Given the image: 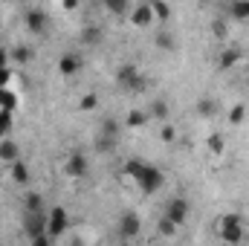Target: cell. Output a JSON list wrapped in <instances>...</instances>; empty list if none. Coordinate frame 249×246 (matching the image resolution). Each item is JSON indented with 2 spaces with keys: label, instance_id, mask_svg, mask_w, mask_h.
Listing matches in <instances>:
<instances>
[{
  "label": "cell",
  "instance_id": "obj_1",
  "mask_svg": "<svg viewBox=\"0 0 249 246\" xmlns=\"http://www.w3.org/2000/svg\"><path fill=\"white\" fill-rule=\"evenodd\" d=\"M116 81L122 84L127 93H142V90L148 87V81L139 75V70H136L133 64H122V67H119V72H116Z\"/></svg>",
  "mask_w": 249,
  "mask_h": 246
},
{
  "label": "cell",
  "instance_id": "obj_2",
  "mask_svg": "<svg viewBox=\"0 0 249 246\" xmlns=\"http://www.w3.org/2000/svg\"><path fill=\"white\" fill-rule=\"evenodd\" d=\"M23 232H26L29 241L47 235V217H44V211H26V217H23Z\"/></svg>",
  "mask_w": 249,
  "mask_h": 246
},
{
  "label": "cell",
  "instance_id": "obj_3",
  "mask_svg": "<svg viewBox=\"0 0 249 246\" xmlns=\"http://www.w3.org/2000/svg\"><path fill=\"white\" fill-rule=\"evenodd\" d=\"M162 171L160 168H154V165H145V171H142V177L136 180L139 188H142V194H154V191H160L162 188Z\"/></svg>",
  "mask_w": 249,
  "mask_h": 246
},
{
  "label": "cell",
  "instance_id": "obj_4",
  "mask_svg": "<svg viewBox=\"0 0 249 246\" xmlns=\"http://www.w3.org/2000/svg\"><path fill=\"white\" fill-rule=\"evenodd\" d=\"M165 217H168L174 226L186 223V217H188V200L186 197H174V200H168V206H165Z\"/></svg>",
  "mask_w": 249,
  "mask_h": 246
},
{
  "label": "cell",
  "instance_id": "obj_5",
  "mask_svg": "<svg viewBox=\"0 0 249 246\" xmlns=\"http://www.w3.org/2000/svg\"><path fill=\"white\" fill-rule=\"evenodd\" d=\"M64 232H67V211H64L61 206H55L50 211V217H47V235L50 238H58Z\"/></svg>",
  "mask_w": 249,
  "mask_h": 246
},
{
  "label": "cell",
  "instance_id": "obj_6",
  "mask_svg": "<svg viewBox=\"0 0 249 246\" xmlns=\"http://www.w3.org/2000/svg\"><path fill=\"white\" fill-rule=\"evenodd\" d=\"M139 229H142L139 217H136L133 211H124L122 220H119V235H122L124 241H130V238H136V235H139Z\"/></svg>",
  "mask_w": 249,
  "mask_h": 246
},
{
  "label": "cell",
  "instance_id": "obj_7",
  "mask_svg": "<svg viewBox=\"0 0 249 246\" xmlns=\"http://www.w3.org/2000/svg\"><path fill=\"white\" fill-rule=\"evenodd\" d=\"M26 29L35 32V35L47 32V12L44 9H29L26 12Z\"/></svg>",
  "mask_w": 249,
  "mask_h": 246
},
{
  "label": "cell",
  "instance_id": "obj_8",
  "mask_svg": "<svg viewBox=\"0 0 249 246\" xmlns=\"http://www.w3.org/2000/svg\"><path fill=\"white\" fill-rule=\"evenodd\" d=\"M78 41H81L84 47H96V44H102V41H105V29H102V26L87 23V26L78 32Z\"/></svg>",
  "mask_w": 249,
  "mask_h": 246
},
{
  "label": "cell",
  "instance_id": "obj_9",
  "mask_svg": "<svg viewBox=\"0 0 249 246\" xmlns=\"http://www.w3.org/2000/svg\"><path fill=\"white\" fill-rule=\"evenodd\" d=\"M130 20H133V26H148V23H154V9H151V3H139V6L130 12Z\"/></svg>",
  "mask_w": 249,
  "mask_h": 246
},
{
  "label": "cell",
  "instance_id": "obj_10",
  "mask_svg": "<svg viewBox=\"0 0 249 246\" xmlns=\"http://www.w3.org/2000/svg\"><path fill=\"white\" fill-rule=\"evenodd\" d=\"M241 58H244V50H241V47H226V50L220 53V58H217V67H220V70H232Z\"/></svg>",
  "mask_w": 249,
  "mask_h": 246
},
{
  "label": "cell",
  "instance_id": "obj_11",
  "mask_svg": "<svg viewBox=\"0 0 249 246\" xmlns=\"http://www.w3.org/2000/svg\"><path fill=\"white\" fill-rule=\"evenodd\" d=\"M217 110H220L217 99H209V96L197 99V116H203V119H212V116H217Z\"/></svg>",
  "mask_w": 249,
  "mask_h": 246
},
{
  "label": "cell",
  "instance_id": "obj_12",
  "mask_svg": "<svg viewBox=\"0 0 249 246\" xmlns=\"http://www.w3.org/2000/svg\"><path fill=\"white\" fill-rule=\"evenodd\" d=\"M168 116H171L168 102H165V99H154V102H151V107H148V119H160V122H165Z\"/></svg>",
  "mask_w": 249,
  "mask_h": 246
},
{
  "label": "cell",
  "instance_id": "obj_13",
  "mask_svg": "<svg viewBox=\"0 0 249 246\" xmlns=\"http://www.w3.org/2000/svg\"><path fill=\"white\" fill-rule=\"evenodd\" d=\"M67 174H70V177H75V180H78V177H84V174H87V159H84L81 154H72V157L67 159Z\"/></svg>",
  "mask_w": 249,
  "mask_h": 246
},
{
  "label": "cell",
  "instance_id": "obj_14",
  "mask_svg": "<svg viewBox=\"0 0 249 246\" xmlns=\"http://www.w3.org/2000/svg\"><path fill=\"white\" fill-rule=\"evenodd\" d=\"M58 70H61V75H75L81 70V58L75 53H67L61 61H58Z\"/></svg>",
  "mask_w": 249,
  "mask_h": 246
},
{
  "label": "cell",
  "instance_id": "obj_15",
  "mask_svg": "<svg viewBox=\"0 0 249 246\" xmlns=\"http://www.w3.org/2000/svg\"><path fill=\"white\" fill-rule=\"evenodd\" d=\"M18 154H20V151H18V142H12V139H3V142H0V159H3V162H9V165L18 162Z\"/></svg>",
  "mask_w": 249,
  "mask_h": 246
},
{
  "label": "cell",
  "instance_id": "obj_16",
  "mask_svg": "<svg viewBox=\"0 0 249 246\" xmlns=\"http://www.w3.org/2000/svg\"><path fill=\"white\" fill-rule=\"evenodd\" d=\"M145 165H148L145 159L133 157V159H127V162H124V174H127V177H133V180H139V177H142V171H145Z\"/></svg>",
  "mask_w": 249,
  "mask_h": 246
},
{
  "label": "cell",
  "instance_id": "obj_17",
  "mask_svg": "<svg viewBox=\"0 0 249 246\" xmlns=\"http://www.w3.org/2000/svg\"><path fill=\"white\" fill-rule=\"evenodd\" d=\"M99 133H102V136H110V139H116V136H119V122H116L113 116H102Z\"/></svg>",
  "mask_w": 249,
  "mask_h": 246
},
{
  "label": "cell",
  "instance_id": "obj_18",
  "mask_svg": "<svg viewBox=\"0 0 249 246\" xmlns=\"http://www.w3.org/2000/svg\"><path fill=\"white\" fill-rule=\"evenodd\" d=\"M157 47L165 50V53H171V50H177V38L168 29H162V32H157Z\"/></svg>",
  "mask_w": 249,
  "mask_h": 246
},
{
  "label": "cell",
  "instance_id": "obj_19",
  "mask_svg": "<svg viewBox=\"0 0 249 246\" xmlns=\"http://www.w3.org/2000/svg\"><path fill=\"white\" fill-rule=\"evenodd\" d=\"M93 148H96L99 154H113V151H116V139H110V136H102V133H99V136L93 139Z\"/></svg>",
  "mask_w": 249,
  "mask_h": 246
},
{
  "label": "cell",
  "instance_id": "obj_20",
  "mask_svg": "<svg viewBox=\"0 0 249 246\" xmlns=\"http://www.w3.org/2000/svg\"><path fill=\"white\" fill-rule=\"evenodd\" d=\"M220 238L226 244H241L244 241V226H229V229H220Z\"/></svg>",
  "mask_w": 249,
  "mask_h": 246
},
{
  "label": "cell",
  "instance_id": "obj_21",
  "mask_svg": "<svg viewBox=\"0 0 249 246\" xmlns=\"http://www.w3.org/2000/svg\"><path fill=\"white\" fill-rule=\"evenodd\" d=\"M12 180H15V183H29V168H26V162H20V159H18V162H12Z\"/></svg>",
  "mask_w": 249,
  "mask_h": 246
},
{
  "label": "cell",
  "instance_id": "obj_22",
  "mask_svg": "<svg viewBox=\"0 0 249 246\" xmlns=\"http://www.w3.org/2000/svg\"><path fill=\"white\" fill-rule=\"evenodd\" d=\"M15 105H18V96H15L9 87H3V90H0V110H9V113H12Z\"/></svg>",
  "mask_w": 249,
  "mask_h": 246
},
{
  "label": "cell",
  "instance_id": "obj_23",
  "mask_svg": "<svg viewBox=\"0 0 249 246\" xmlns=\"http://www.w3.org/2000/svg\"><path fill=\"white\" fill-rule=\"evenodd\" d=\"M12 58L18 64H26V61H32L35 58V53H32V47H23V44H18L15 50H12Z\"/></svg>",
  "mask_w": 249,
  "mask_h": 246
},
{
  "label": "cell",
  "instance_id": "obj_24",
  "mask_svg": "<svg viewBox=\"0 0 249 246\" xmlns=\"http://www.w3.org/2000/svg\"><path fill=\"white\" fill-rule=\"evenodd\" d=\"M105 9L113 12V15H127L130 12V3L127 0H105Z\"/></svg>",
  "mask_w": 249,
  "mask_h": 246
},
{
  "label": "cell",
  "instance_id": "obj_25",
  "mask_svg": "<svg viewBox=\"0 0 249 246\" xmlns=\"http://www.w3.org/2000/svg\"><path fill=\"white\" fill-rule=\"evenodd\" d=\"M145 122H148V113H145V110H130V113H127V119H124L127 127H142Z\"/></svg>",
  "mask_w": 249,
  "mask_h": 246
},
{
  "label": "cell",
  "instance_id": "obj_26",
  "mask_svg": "<svg viewBox=\"0 0 249 246\" xmlns=\"http://www.w3.org/2000/svg\"><path fill=\"white\" fill-rule=\"evenodd\" d=\"M151 9H154V18H160V20H168V18H171V6H168V3L154 0V3H151Z\"/></svg>",
  "mask_w": 249,
  "mask_h": 246
},
{
  "label": "cell",
  "instance_id": "obj_27",
  "mask_svg": "<svg viewBox=\"0 0 249 246\" xmlns=\"http://www.w3.org/2000/svg\"><path fill=\"white\" fill-rule=\"evenodd\" d=\"M26 211H44V200H41V194H35V191L26 194Z\"/></svg>",
  "mask_w": 249,
  "mask_h": 246
},
{
  "label": "cell",
  "instance_id": "obj_28",
  "mask_svg": "<svg viewBox=\"0 0 249 246\" xmlns=\"http://www.w3.org/2000/svg\"><path fill=\"white\" fill-rule=\"evenodd\" d=\"M12 113L9 110H0V136H9L12 133Z\"/></svg>",
  "mask_w": 249,
  "mask_h": 246
},
{
  "label": "cell",
  "instance_id": "obj_29",
  "mask_svg": "<svg viewBox=\"0 0 249 246\" xmlns=\"http://www.w3.org/2000/svg\"><path fill=\"white\" fill-rule=\"evenodd\" d=\"M244 119H247V107H244V105H235V107L229 110V122H232V124H241Z\"/></svg>",
  "mask_w": 249,
  "mask_h": 246
},
{
  "label": "cell",
  "instance_id": "obj_30",
  "mask_svg": "<svg viewBox=\"0 0 249 246\" xmlns=\"http://www.w3.org/2000/svg\"><path fill=\"white\" fill-rule=\"evenodd\" d=\"M229 12H232V18L244 20V18H249V3H232V6H229Z\"/></svg>",
  "mask_w": 249,
  "mask_h": 246
},
{
  "label": "cell",
  "instance_id": "obj_31",
  "mask_svg": "<svg viewBox=\"0 0 249 246\" xmlns=\"http://www.w3.org/2000/svg\"><path fill=\"white\" fill-rule=\"evenodd\" d=\"M96 105H99V96H96V93H87V96L78 102V110H96Z\"/></svg>",
  "mask_w": 249,
  "mask_h": 246
},
{
  "label": "cell",
  "instance_id": "obj_32",
  "mask_svg": "<svg viewBox=\"0 0 249 246\" xmlns=\"http://www.w3.org/2000/svg\"><path fill=\"white\" fill-rule=\"evenodd\" d=\"M229 226H244V217L241 214H226V217H220V229H229Z\"/></svg>",
  "mask_w": 249,
  "mask_h": 246
},
{
  "label": "cell",
  "instance_id": "obj_33",
  "mask_svg": "<svg viewBox=\"0 0 249 246\" xmlns=\"http://www.w3.org/2000/svg\"><path fill=\"white\" fill-rule=\"evenodd\" d=\"M223 145H226V142H223V136H220V133H212V136H209V151H212V154H220V151H223Z\"/></svg>",
  "mask_w": 249,
  "mask_h": 246
},
{
  "label": "cell",
  "instance_id": "obj_34",
  "mask_svg": "<svg viewBox=\"0 0 249 246\" xmlns=\"http://www.w3.org/2000/svg\"><path fill=\"white\" fill-rule=\"evenodd\" d=\"M174 229H177V226H174L168 217H162V220H160V235H162V238H171V235H174Z\"/></svg>",
  "mask_w": 249,
  "mask_h": 246
},
{
  "label": "cell",
  "instance_id": "obj_35",
  "mask_svg": "<svg viewBox=\"0 0 249 246\" xmlns=\"http://www.w3.org/2000/svg\"><path fill=\"white\" fill-rule=\"evenodd\" d=\"M226 32H229V29H226L223 20H214V23H212V35H214V38H226Z\"/></svg>",
  "mask_w": 249,
  "mask_h": 246
},
{
  "label": "cell",
  "instance_id": "obj_36",
  "mask_svg": "<svg viewBox=\"0 0 249 246\" xmlns=\"http://www.w3.org/2000/svg\"><path fill=\"white\" fill-rule=\"evenodd\" d=\"M174 139H177V130H174L171 124H165V127H162V142H174Z\"/></svg>",
  "mask_w": 249,
  "mask_h": 246
},
{
  "label": "cell",
  "instance_id": "obj_37",
  "mask_svg": "<svg viewBox=\"0 0 249 246\" xmlns=\"http://www.w3.org/2000/svg\"><path fill=\"white\" fill-rule=\"evenodd\" d=\"M9 81H12V70L6 67V70H0V90H3V87H9Z\"/></svg>",
  "mask_w": 249,
  "mask_h": 246
},
{
  "label": "cell",
  "instance_id": "obj_38",
  "mask_svg": "<svg viewBox=\"0 0 249 246\" xmlns=\"http://www.w3.org/2000/svg\"><path fill=\"white\" fill-rule=\"evenodd\" d=\"M29 246H50V235H41V238H32Z\"/></svg>",
  "mask_w": 249,
  "mask_h": 246
},
{
  "label": "cell",
  "instance_id": "obj_39",
  "mask_svg": "<svg viewBox=\"0 0 249 246\" xmlns=\"http://www.w3.org/2000/svg\"><path fill=\"white\" fill-rule=\"evenodd\" d=\"M6 61H9V53H6V50H0V70H6Z\"/></svg>",
  "mask_w": 249,
  "mask_h": 246
},
{
  "label": "cell",
  "instance_id": "obj_40",
  "mask_svg": "<svg viewBox=\"0 0 249 246\" xmlns=\"http://www.w3.org/2000/svg\"><path fill=\"white\" fill-rule=\"evenodd\" d=\"M119 246H127V244H119Z\"/></svg>",
  "mask_w": 249,
  "mask_h": 246
}]
</instances>
